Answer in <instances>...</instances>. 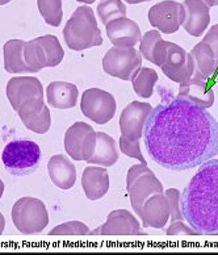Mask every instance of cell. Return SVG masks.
I'll use <instances>...</instances> for the list:
<instances>
[{
    "instance_id": "obj_1",
    "label": "cell",
    "mask_w": 218,
    "mask_h": 255,
    "mask_svg": "<svg viewBox=\"0 0 218 255\" xmlns=\"http://www.w3.org/2000/svg\"><path fill=\"white\" fill-rule=\"evenodd\" d=\"M162 102L153 108L143 139L153 162L171 171H187L218 155V120L159 88Z\"/></svg>"
},
{
    "instance_id": "obj_2",
    "label": "cell",
    "mask_w": 218,
    "mask_h": 255,
    "mask_svg": "<svg viewBox=\"0 0 218 255\" xmlns=\"http://www.w3.org/2000/svg\"><path fill=\"white\" fill-rule=\"evenodd\" d=\"M183 219L200 234L218 232V159L200 164V168L180 195Z\"/></svg>"
},
{
    "instance_id": "obj_3",
    "label": "cell",
    "mask_w": 218,
    "mask_h": 255,
    "mask_svg": "<svg viewBox=\"0 0 218 255\" xmlns=\"http://www.w3.org/2000/svg\"><path fill=\"white\" fill-rule=\"evenodd\" d=\"M63 38L71 50L82 51L100 46L103 44L102 32L91 7L82 5L73 12L63 28Z\"/></svg>"
},
{
    "instance_id": "obj_4",
    "label": "cell",
    "mask_w": 218,
    "mask_h": 255,
    "mask_svg": "<svg viewBox=\"0 0 218 255\" xmlns=\"http://www.w3.org/2000/svg\"><path fill=\"white\" fill-rule=\"evenodd\" d=\"M1 162L11 175H29L36 171L41 162L40 146L28 139L11 141L1 153Z\"/></svg>"
},
{
    "instance_id": "obj_5",
    "label": "cell",
    "mask_w": 218,
    "mask_h": 255,
    "mask_svg": "<svg viewBox=\"0 0 218 255\" xmlns=\"http://www.w3.org/2000/svg\"><path fill=\"white\" fill-rule=\"evenodd\" d=\"M63 57L65 51L61 42L53 34L37 37L24 45V58L32 73H38L45 67H57Z\"/></svg>"
},
{
    "instance_id": "obj_6",
    "label": "cell",
    "mask_w": 218,
    "mask_h": 255,
    "mask_svg": "<svg viewBox=\"0 0 218 255\" xmlns=\"http://www.w3.org/2000/svg\"><path fill=\"white\" fill-rule=\"evenodd\" d=\"M11 217L16 229L26 236L41 233L49 224L46 205L40 199L30 196L16 201L12 207Z\"/></svg>"
},
{
    "instance_id": "obj_7",
    "label": "cell",
    "mask_w": 218,
    "mask_h": 255,
    "mask_svg": "<svg viewBox=\"0 0 218 255\" xmlns=\"http://www.w3.org/2000/svg\"><path fill=\"white\" fill-rule=\"evenodd\" d=\"M126 190L130 197L131 208L139 215L142 205L151 195L163 193V186L147 164L139 163L131 166L127 171Z\"/></svg>"
},
{
    "instance_id": "obj_8",
    "label": "cell",
    "mask_w": 218,
    "mask_h": 255,
    "mask_svg": "<svg viewBox=\"0 0 218 255\" xmlns=\"http://www.w3.org/2000/svg\"><path fill=\"white\" fill-rule=\"evenodd\" d=\"M142 67V54L134 48L109 49L103 58V70L108 75L129 82Z\"/></svg>"
},
{
    "instance_id": "obj_9",
    "label": "cell",
    "mask_w": 218,
    "mask_h": 255,
    "mask_svg": "<svg viewBox=\"0 0 218 255\" xmlns=\"http://www.w3.org/2000/svg\"><path fill=\"white\" fill-rule=\"evenodd\" d=\"M80 110L90 120L99 125H104L114 117L116 100L110 92L100 88H90L82 95Z\"/></svg>"
},
{
    "instance_id": "obj_10",
    "label": "cell",
    "mask_w": 218,
    "mask_h": 255,
    "mask_svg": "<svg viewBox=\"0 0 218 255\" xmlns=\"http://www.w3.org/2000/svg\"><path fill=\"white\" fill-rule=\"evenodd\" d=\"M96 147V131L91 125L78 121L66 130L65 150L74 160H86L94 155Z\"/></svg>"
},
{
    "instance_id": "obj_11",
    "label": "cell",
    "mask_w": 218,
    "mask_h": 255,
    "mask_svg": "<svg viewBox=\"0 0 218 255\" xmlns=\"http://www.w3.org/2000/svg\"><path fill=\"white\" fill-rule=\"evenodd\" d=\"M160 69L168 79L180 84L192 78L195 73V63L191 54L182 46L167 41V53Z\"/></svg>"
},
{
    "instance_id": "obj_12",
    "label": "cell",
    "mask_w": 218,
    "mask_h": 255,
    "mask_svg": "<svg viewBox=\"0 0 218 255\" xmlns=\"http://www.w3.org/2000/svg\"><path fill=\"white\" fill-rule=\"evenodd\" d=\"M153 107L149 103L131 102L125 107L120 116L121 135L129 141H139L143 137L146 123L149 120Z\"/></svg>"
},
{
    "instance_id": "obj_13",
    "label": "cell",
    "mask_w": 218,
    "mask_h": 255,
    "mask_svg": "<svg viewBox=\"0 0 218 255\" xmlns=\"http://www.w3.org/2000/svg\"><path fill=\"white\" fill-rule=\"evenodd\" d=\"M184 20L183 4L175 0H164L149 9V22L162 33L172 34L178 32Z\"/></svg>"
},
{
    "instance_id": "obj_14",
    "label": "cell",
    "mask_w": 218,
    "mask_h": 255,
    "mask_svg": "<svg viewBox=\"0 0 218 255\" xmlns=\"http://www.w3.org/2000/svg\"><path fill=\"white\" fill-rule=\"evenodd\" d=\"M7 98L17 112L24 103L33 99H44V87L36 77H13L7 83Z\"/></svg>"
},
{
    "instance_id": "obj_15",
    "label": "cell",
    "mask_w": 218,
    "mask_h": 255,
    "mask_svg": "<svg viewBox=\"0 0 218 255\" xmlns=\"http://www.w3.org/2000/svg\"><path fill=\"white\" fill-rule=\"evenodd\" d=\"M178 98L192 106L205 108V110L211 108L215 104L216 99L212 80L192 75L191 79L179 84Z\"/></svg>"
},
{
    "instance_id": "obj_16",
    "label": "cell",
    "mask_w": 218,
    "mask_h": 255,
    "mask_svg": "<svg viewBox=\"0 0 218 255\" xmlns=\"http://www.w3.org/2000/svg\"><path fill=\"white\" fill-rule=\"evenodd\" d=\"M20 120L28 130L37 134H45L51 127V115L44 99H33L24 103L17 111Z\"/></svg>"
},
{
    "instance_id": "obj_17",
    "label": "cell",
    "mask_w": 218,
    "mask_h": 255,
    "mask_svg": "<svg viewBox=\"0 0 218 255\" xmlns=\"http://www.w3.org/2000/svg\"><path fill=\"white\" fill-rule=\"evenodd\" d=\"M91 233L100 236H138L141 234V225L129 211L116 209L109 213L106 224Z\"/></svg>"
},
{
    "instance_id": "obj_18",
    "label": "cell",
    "mask_w": 218,
    "mask_h": 255,
    "mask_svg": "<svg viewBox=\"0 0 218 255\" xmlns=\"http://www.w3.org/2000/svg\"><path fill=\"white\" fill-rule=\"evenodd\" d=\"M143 228L163 229L170 220V203L164 193H154L143 203L139 212Z\"/></svg>"
},
{
    "instance_id": "obj_19",
    "label": "cell",
    "mask_w": 218,
    "mask_h": 255,
    "mask_svg": "<svg viewBox=\"0 0 218 255\" xmlns=\"http://www.w3.org/2000/svg\"><path fill=\"white\" fill-rule=\"evenodd\" d=\"M109 41L117 48H134L141 42V28L130 18L120 17L106 25Z\"/></svg>"
},
{
    "instance_id": "obj_20",
    "label": "cell",
    "mask_w": 218,
    "mask_h": 255,
    "mask_svg": "<svg viewBox=\"0 0 218 255\" xmlns=\"http://www.w3.org/2000/svg\"><path fill=\"white\" fill-rule=\"evenodd\" d=\"M183 8H184L183 28L189 36H203L211 22L209 7L203 0H184Z\"/></svg>"
},
{
    "instance_id": "obj_21",
    "label": "cell",
    "mask_w": 218,
    "mask_h": 255,
    "mask_svg": "<svg viewBox=\"0 0 218 255\" xmlns=\"http://www.w3.org/2000/svg\"><path fill=\"white\" fill-rule=\"evenodd\" d=\"M47 172L51 182L61 190H71L77 182V168L63 154L53 155L47 163Z\"/></svg>"
},
{
    "instance_id": "obj_22",
    "label": "cell",
    "mask_w": 218,
    "mask_h": 255,
    "mask_svg": "<svg viewBox=\"0 0 218 255\" xmlns=\"http://www.w3.org/2000/svg\"><path fill=\"white\" fill-rule=\"evenodd\" d=\"M109 174L107 168L88 166L84 168L82 175V187L88 200H100L109 190Z\"/></svg>"
},
{
    "instance_id": "obj_23",
    "label": "cell",
    "mask_w": 218,
    "mask_h": 255,
    "mask_svg": "<svg viewBox=\"0 0 218 255\" xmlns=\"http://www.w3.org/2000/svg\"><path fill=\"white\" fill-rule=\"evenodd\" d=\"M189 54L195 63V73H193L195 77L212 80V78L218 74V62L211 45L208 42L204 40L200 41L193 46Z\"/></svg>"
},
{
    "instance_id": "obj_24",
    "label": "cell",
    "mask_w": 218,
    "mask_h": 255,
    "mask_svg": "<svg viewBox=\"0 0 218 255\" xmlns=\"http://www.w3.org/2000/svg\"><path fill=\"white\" fill-rule=\"evenodd\" d=\"M78 87L69 82H51L46 88V99L49 106L55 110H70L77 106Z\"/></svg>"
},
{
    "instance_id": "obj_25",
    "label": "cell",
    "mask_w": 218,
    "mask_h": 255,
    "mask_svg": "<svg viewBox=\"0 0 218 255\" xmlns=\"http://www.w3.org/2000/svg\"><path fill=\"white\" fill-rule=\"evenodd\" d=\"M139 53L149 62L156 66H162L167 53V41H164L156 30L146 32L139 42Z\"/></svg>"
},
{
    "instance_id": "obj_26",
    "label": "cell",
    "mask_w": 218,
    "mask_h": 255,
    "mask_svg": "<svg viewBox=\"0 0 218 255\" xmlns=\"http://www.w3.org/2000/svg\"><path fill=\"white\" fill-rule=\"evenodd\" d=\"M118 160V149L116 141L104 131L96 133V147L95 153L87 163L98 164L102 167H110Z\"/></svg>"
},
{
    "instance_id": "obj_27",
    "label": "cell",
    "mask_w": 218,
    "mask_h": 255,
    "mask_svg": "<svg viewBox=\"0 0 218 255\" xmlns=\"http://www.w3.org/2000/svg\"><path fill=\"white\" fill-rule=\"evenodd\" d=\"M24 45L25 42L22 40H9L4 44V69L7 73L32 74L24 58Z\"/></svg>"
},
{
    "instance_id": "obj_28",
    "label": "cell",
    "mask_w": 218,
    "mask_h": 255,
    "mask_svg": "<svg viewBox=\"0 0 218 255\" xmlns=\"http://www.w3.org/2000/svg\"><path fill=\"white\" fill-rule=\"evenodd\" d=\"M158 82V74L150 67H141L138 74L131 79L134 92L141 98L149 99L153 96L154 87Z\"/></svg>"
},
{
    "instance_id": "obj_29",
    "label": "cell",
    "mask_w": 218,
    "mask_h": 255,
    "mask_svg": "<svg viewBox=\"0 0 218 255\" xmlns=\"http://www.w3.org/2000/svg\"><path fill=\"white\" fill-rule=\"evenodd\" d=\"M98 15L104 25L120 17H126V5L122 0H102L98 5Z\"/></svg>"
},
{
    "instance_id": "obj_30",
    "label": "cell",
    "mask_w": 218,
    "mask_h": 255,
    "mask_svg": "<svg viewBox=\"0 0 218 255\" xmlns=\"http://www.w3.org/2000/svg\"><path fill=\"white\" fill-rule=\"evenodd\" d=\"M37 7L46 24L59 26L62 22V0H37Z\"/></svg>"
},
{
    "instance_id": "obj_31",
    "label": "cell",
    "mask_w": 218,
    "mask_h": 255,
    "mask_svg": "<svg viewBox=\"0 0 218 255\" xmlns=\"http://www.w3.org/2000/svg\"><path fill=\"white\" fill-rule=\"evenodd\" d=\"M91 230L86 224L80 221H69L55 226L49 232L50 236H88Z\"/></svg>"
},
{
    "instance_id": "obj_32",
    "label": "cell",
    "mask_w": 218,
    "mask_h": 255,
    "mask_svg": "<svg viewBox=\"0 0 218 255\" xmlns=\"http://www.w3.org/2000/svg\"><path fill=\"white\" fill-rule=\"evenodd\" d=\"M164 195L167 196L168 203H170V220L171 223L178 221V220H183V213L180 211V191L178 188H170L164 192Z\"/></svg>"
},
{
    "instance_id": "obj_33",
    "label": "cell",
    "mask_w": 218,
    "mask_h": 255,
    "mask_svg": "<svg viewBox=\"0 0 218 255\" xmlns=\"http://www.w3.org/2000/svg\"><path fill=\"white\" fill-rule=\"evenodd\" d=\"M120 150L126 155V157L134 158V159L141 160V163L147 164L146 159L142 155L141 147H139V141H129L125 137H120Z\"/></svg>"
},
{
    "instance_id": "obj_34",
    "label": "cell",
    "mask_w": 218,
    "mask_h": 255,
    "mask_svg": "<svg viewBox=\"0 0 218 255\" xmlns=\"http://www.w3.org/2000/svg\"><path fill=\"white\" fill-rule=\"evenodd\" d=\"M166 233L168 236H180V234H187V236H195V234H200L199 232L193 229L192 226H188L186 224H183L182 220L174 221L171 226L166 230Z\"/></svg>"
},
{
    "instance_id": "obj_35",
    "label": "cell",
    "mask_w": 218,
    "mask_h": 255,
    "mask_svg": "<svg viewBox=\"0 0 218 255\" xmlns=\"http://www.w3.org/2000/svg\"><path fill=\"white\" fill-rule=\"evenodd\" d=\"M204 41L211 45L212 50L215 53L216 59H217L218 62V24L213 25L211 29L208 30V33L204 37Z\"/></svg>"
},
{
    "instance_id": "obj_36",
    "label": "cell",
    "mask_w": 218,
    "mask_h": 255,
    "mask_svg": "<svg viewBox=\"0 0 218 255\" xmlns=\"http://www.w3.org/2000/svg\"><path fill=\"white\" fill-rule=\"evenodd\" d=\"M204 3L207 4L208 7L212 8V7H217L218 5V0H203Z\"/></svg>"
},
{
    "instance_id": "obj_37",
    "label": "cell",
    "mask_w": 218,
    "mask_h": 255,
    "mask_svg": "<svg viewBox=\"0 0 218 255\" xmlns=\"http://www.w3.org/2000/svg\"><path fill=\"white\" fill-rule=\"evenodd\" d=\"M4 228H5V219H4V216L0 212V234L4 232Z\"/></svg>"
},
{
    "instance_id": "obj_38",
    "label": "cell",
    "mask_w": 218,
    "mask_h": 255,
    "mask_svg": "<svg viewBox=\"0 0 218 255\" xmlns=\"http://www.w3.org/2000/svg\"><path fill=\"white\" fill-rule=\"evenodd\" d=\"M127 4H139V3H146V1H150V0H125Z\"/></svg>"
},
{
    "instance_id": "obj_39",
    "label": "cell",
    "mask_w": 218,
    "mask_h": 255,
    "mask_svg": "<svg viewBox=\"0 0 218 255\" xmlns=\"http://www.w3.org/2000/svg\"><path fill=\"white\" fill-rule=\"evenodd\" d=\"M4 190H5V187H4L3 180H1V179H0V199H1V196H3Z\"/></svg>"
},
{
    "instance_id": "obj_40",
    "label": "cell",
    "mask_w": 218,
    "mask_h": 255,
    "mask_svg": "<svg viewBox=\"0 0 218 255\" xmlns=\"http://www.w3.org/2000/svg\"><path fill=\"white\" fill-rule=\"evenodd\" d=\"M78 1H82V3H86V4H92L95 3L96 0H78Z\"/></svg>"
},
{
    "instance_id": "obj_41",
    "label": "cell",
    "mask_w": 218,
    "mask_h": 255,
    "mask_svg": "<svg viewBox=\"0 0 218 255\" xmlns=\"http://www.w3.org/2000/svg\"><path fill=\"white\" fill-rule=\"evenodd\" d=\"M11 1V0H0V5H5V4H8Z\"/></svg>"
},
{
    "instance_id": "obj_42",
    "label": "cell",
    "mask_w": 218,
    "mask_h": 255,
    "mask_svg": "<svg viewBox=\"0 0 218 255\" xmlns=\"http://www.w3.org/2000/svg\"><path fill=\"white\" fill-rule=\"evenodd\" d=\"M217 84H218V74H217Z\"/></svg>"
}]
</instances>
